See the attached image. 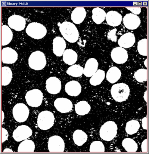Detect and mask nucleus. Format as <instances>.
I'll use <instances>...</instances> for the list:
<instances>
[{
  "mask_svg": "<svg viewBox=\"0 0 149 154\" xmlns=\"http://www.w3.org/2000/svg\"><path fill=\"white\" fill-rule=\"evenodd\" d=\"M59 25V30L63 36L70 43H75L79 39V34L76 27L70 22H64Z\"/></svg>",
  "mask_w": 149,
  "mask_h": 154,
  "instance_id": "1",
  "label": "nucleus"
},
{
  "mask_svg": "<svg viewBox=\"0 0 149 154\" xmlns=\"http://www.w3.org/2000/svg\"><path fill=\"white\" fill-rule=\"evenodd\" d=\"M111 94L113 99L117 102L126 101L130 94V89L128 85L124 83L114 84L112 87Z\"/></svg>",
  "mask_w": 149,
  "mask_h": 154,
  "instance_id": "2",
  "label": "nucleus"
},
{
  "mask_svg": "<svg viewBox=\"0 0 149 154\" xmlns=\"http://www.w3.org/2000/svg\"><path fill=\"white\" fill-rule=\"evenodd\" d=\"M29 65L31 69L36 71L43 69L46 65L45 54L40 51L33 52L29 58Z\"/></svg>",
  "mask_w": 149,
  "mask_h": 154,
  "instance_id": "3",
  "label": "nucleus"
},
{
  "mask_svg": "<svg viewBox=\"0 0 149 154\" xmlns=\"http://www.w3.org/2000/svg\"><path fill=\"white\" fill-rule=\"evenodd\" d=\"M117 133V125L113 121L104 123L100 130V136L105 141H111Z\"/></svg>",
  "mask_w": 149,
  "mask_h": 154,
  "instance_id": "4",
  "label": "nucleus"
},
{
  "mask_svg": "<svg viewBox=\"0 0 149 154\" xmlns=\"http://www.w3.org/2000/svg\"><path fill=\"white\" fill-rule=\"evenodd\" d=\"M54 116L50 111H43L39 113L38 119L37 124L38 128L43 130H47L51 128L54 124Z\"/></svg>",
  "mask_w": 149,
  "mask_h": 154,
  "instance_id": "5",
  "label": "nucleus"
},
{
  "mask_svg": "<svg viewBox=\"0 0 149 154\" xmlns=\"http://www.w3.org/2000/svg\"><path fill=\"white\" fill-rule=\"evenodd\" d=\"M26 33L29 36L36 39H40L46 35L47 30L45 26L38 22H32L26 28Z\"/></svg>",
  "mask_w": 149,
  "mask_h": 154,
  "instance_id": "6",
  "label": "nucleus"
},
{
  "mask_svg": "<svg viewBox=\"0 0 149 154\" xmlns=\"http://www.w3.org/2000/svg\"><path fill=\"white\" fill-rule=\"evenodd\" d=\"M29 109L26 105L22 103H17L13 109V114L14 119L18 122L26 121L29 116Z\"/></svg>",
  "mask_w": 149,
  "mask_h": 154,
  "instance_id": "7",
  "label": "nucleus"
},
{
  "mask_svg": "<svg viewBox=\"0 0 149 154\" xmlns=\"http://www.w3.org/2000/svg\"><path fill=\"white\" fill-rule=\"evenodd\" d=\"M26 102L32 107H38L42 103L43 95L41 91L38 89H33L26 93Z\"/></svg>",
  "mask_w": 149,
  "mask_h": 154,
  "instance_id": "8",
  "label": "nucleus"
},
{
  "mask_svg": "<svg viewBox=\"0 0 149 154\" xmlns=\"http://www.w3.org/2000/svg\"><path fill=\"white\" fill-rule=\"evenodd\" d=\"M64 148V142L61 137L55 135L48 139V149L50 152H63Z\"/></svg>",
  "mask_w": 149,
  "mask_h": 154,
  "instance_id": "9",
  "label": "nucleus"
},
{
  "mask_svg": "<svg viewBox=\"0 0 149 154\" xmlns=\"http://www.w3.org/2000/svg\"><path fill=\"white\" fill-rule=\"evenodd\" d=\"M32 134V130L29 126L26 125H21L14 131L13 137L16 141L20 142L31 137Z\"/></svg>",
  "mask_w": 149,
  "mask_h": 154,
  "instance_id": "10",
  "label": "nucleus"
},
{
  "mask_svg": "<svg viewBox=\"0 0 149 154\" xmlns=\"http://www.w3.org/2000/svg\"><path fill=\"white\" fill-rule=\"evenodd\" d=\"M111 57L114 62L118 64H122L127 61L128 54L125 48L121 47H116L111 52Z\"/></svg>",
  "mask_w": 149,
  "mask_h": 154,
  "instance_id": "11",
  "label": "nucleus"
},
{
  "mask_svg": "<svg viewBox=\"0 0 149 154\" xmlns=\"http://www.w3.org/2000/svg\"><path fill=\"white\" fill-rule=\"evenodd\" d=\"M8 25L10 27L16 31H22L25 29L26 20L22 16L13 15L8 19Z\"/></svg>",
  "mask_w": 149,
  "mask_h": 154,
  "instance_id": "12",
  "label": "nucleus"
},
{
  "mask_svg": "<svg viewBox=\"0 0 149 154\" xmlns=\"http://www.w3.org/2000/svg\"><path fill=\"white\" fill-rule=\"evenodd\" d=\"M54 106L61 113H68L72 110V103L66 98H58L54 101Z\"/></svg>",
  "mask_w": 149,
  "mask_h": 154,
  "instance_id": "13",
  "label": "nucleus"
},
{
  "mask_svg": "<svg viewBox=\"0 0 149 154\" xmlns=\"http://www.w3.org/2000/svg\"><path fill=\"white\" fill-rule=\"evenodd\" d=\"M18 59L17 52L10 47H6L2 50V62L5 64H13Z\"/></svg>",
  "mask_w": 149,
  "mask_h": 154,
  "instance_id": "14",
  "label": "nucleus"
},
{
  "mask_svg": "<svg viewBox=\"0 0 149 154\" xmlns=\"http://www.w3.org/2000/svg\"><path fill=\"white\" fill-rule=\"evenodd\" d=\"M61 88V82L57 77H51L47 80L46 89L49 93L52 94H57L60 92Z\"/></svg>",
  "mask_w": 149,
  "mask_h": 154,
  "instance_id": "15",
  "label": "nucleus"
},
{
  "mask_svg": "<svg viewBox=\"0 0 149 154\" xmlns=\"http://www.w3.org/2000/svg\"><path fill=\"white\" fill-rule=\"evenodd\" d=\"M123 25L129 30H135L138 27L141 20L138 16L133 14H127L123 19Z\"/></svg>",
  "mask_w": 149,
  "mask_h": 154,
  "instance_id": "16",
  "label": "nucleus"
},
{
  "mask_svg": "<svg viewBox=\"0 0 149 154\" xmlns=\"http://www.w3.org/2000/svg\"><path fill=\"white\" fill-rule=\"evenodd\" d=\"M66 47V43L64 39L60 36H57L53 40V52L57 57L63 55Z\"/></svg>",
  "mask_w": 149,
  "mask_h": 154,
  "instance_id": "17",
  "label": "nucleus"
},
{
  "mask_svg": "<svg viewBox=\"0 0 149 154\" xmlns=\"http://www.w3.org/2000/svg\"><path fill=\"white\" fill-rule=\"evenodd\" d=\"M135 42V38L134 34L132 32H128L120 38L118 43L119 46L125 48H128L133 46Z\"/></svg>",
  "mask_w": 149,
  "mask_h": 154,
  "instance_id": "18",
  "label": "nucleus"
},
{
  "mask_svg": "<svg viewBox=\"0 0 149 154\" xmlns=\"http://www.w3.org/2000/svg\"><path fill=\"white\" fill-rule=\"evenodd\" d=\"M98 62L95 58L88 59L84 69V75L87 77H92L98 71Z\"/></svg>",
  "mask_w": 149,
  "mask_h": 154,
  "instance_id": "19",
  "label": "nucleus"
},
{
  "mask_svg": "<svg viewBox=\"0 0 149 154\" xmlns=\"http://www.w3.org/2000/svg\"><path fill=\"white\" fill-rule=\"evenodd\" d=\"M65 91L71 96H77L81 93L82 87L79 82L76 81H71L66 84Z\"/></svg>",
  "mask_w": 149,
  "mask_h": 154,
  "instance_id": "20",
  "label": "nucleus"
},
{
  "mask_svg": "<svg viewBox=\"0 0 149 154\" xmlns=\"http://www.w3.org/2000/svg\"><path fill=\"white\" fill-rule=\"evenodd\" d=\"M105 19L109 25L116 27L121 23L123 17L117 11H110L106 14Z\"/></svg>",
  "mask_w": 149,
  "mask_h": 154,
  "instance_id": "21",
  "label": "nucleus"
},
{
  "mask_svg": "<svg viewBox=\"0 0 149 154\" xmlns=\"http://www.w3.org/2000/svg\"><path fill=\"white\" fill-rule=\"evenodd\" d=\"M86 17V11L83 7L76 8L71 14V19L73 23L80 24L84 20Z\"/></svg>",
  "mask_w": 149,
  "mask_h": 154,
  "instance_id": "22",
  "label": "nucleus"
},
{
  "mask_svg": "<svg viewBox=\"0 0 149 154\" xmlns=\"http://www.w3.org/2000/svg\"><path fill=\"white\" fill-rule=\"evenodd\" d=\"M121 72L117 67H112L108 70L107 73V79L108 82L112 84L115 83L120 79Z\"/></svg>",
  "mask_w": 149,
  "mask_h": 154,
  "instance_id": "23",
  "label": "nucleus"
},
{
  "mask_svg": "<svg viewBox=\"0 0 149 154\" xmlns=\"http://www.w3.org/2000/svg\"><path fill=\"white\" fill-rule=\"evenodd\" d=\"M63 56V61L68 65H73L77 61V55L76 52L71 49H68L64 51Z\"/></svg>",
  "mask_w": 149,
  "mask_h": 154,
  "instance_id": "24",
  "label": "nucleus"
},
{
  "mask_svg": "<svg viewBox=\"0 0 149 154\" xmlns=\"http://www.w3.org/2000/svg\"><path fill=\"white\" fill-rule=\"evenodd\" d=\"M73 139L78 146H82L87 140V135L81 130H77L73 134Z\"/></svg>",
  "mask_w": 149,
  "mask_h": 154,
  "instance_id": "25",
  "label": "nucleus"
},
{
  "mask_svg": "<svg viewBox=\"0 0 149 154\" xmlns=\"http://www.w3.org/2000/svg\"><path fill=\"white\" fill-rule=\"evenodd\" d=\"M13 32L11 29L6 26H2V46H6L11 43L13 39Z\"/></svg>",
  "mask_w": 149,
  "mask_h": 154,
  "instance_id": "26",
  "label": "nucleus"
},
{
  "mask_svg": "<svg viewBox=\"0 0 149 154\" xmlns=\"http://www.w3.org/2000/svg\"><path fill=\"white\" fill-rule=\"evenodd\" d=\"M106 13L100 8H94L92 11V19L96 24H100L105 20Z\"/></svg>",
  "mask_w": 149,
  "mask_h": 154,
  "instance_id": "27",
  "label": "nucleus"
},
{
  "mask_svg": "<svg viewBox=\"0 0 149 154\" xmlns=\"http://www.w3.org/2000/svg\"><path fill=\"white\" fill-rule=\"evenodd\" d=\"M91 110V106L87 101H80L75 105V111L78 115L84 116Z\"/></svg>",
  "mask_w": 149,
  "mask_h": 154,
  "instance_id": "28",
  "label": "nucleus"
},
{
  "mask_svg": "<svg viewBox=\"0 0 149 154\" xmlns=\"http://www.w3.org/2000/svg\"><path fill=\"white\" fill-rule=\"evenodd\" d=\"M12 71L8 67L2 68V85L6 86L10 84L12 79Z\"/></svg>",
  "mask_w": 149,
  "mask_h": 154,
  "instance_id": "29",
  "label": "nucleus"
},
{
  "mask_svg": "<svg viewBox=\"0 0 149 154\" xmlns=\"http://www.w3.org/2000/svg\"><path fill=\"white\" fill-rule=\"evenodd\" d=\"M35 144L31 140L25 139L20 145L18 149V152H34Z\"/></svg>",
  "mask_w": 149,
  "mask_h": 154,
  "instance_id": "30",
  "label": "nucleus"
},
{
  "mask_svg": "<svg viewBox=\"0 0 149 154\" xmlns=\"http://www.w3.org/2000/svg\"><path fill=\"white\" fill-rule=\"evenodd\" d=\"M105 76V72L101 69H98L91 78L90 84L93 86L100 85L104 80Z\"/></svg>",
  "mask_w": 149,
  "mask_h": 154,
  "instance_id": "31",
  "label": "nucleus"
},
{
  "mask_svg": "<svg viewBox=\"0 0 149 154\" xmlns=\"http://www.w3.org/2000/svg\"><path fill=\"white\" fill-rule=\"evenodd\" d=\"M123 148L128 152H134L137 151L138 146L133 139L131 138H125L123 141Z\"/></svg>",
  "mask_w": 149,
  "mask_h": 154,
  "instance_id": "32",
  "label": "nucleus"
},
{
  "mask_svg": "<svg viewBox=\"0 0 149 154\" xmlns=\"http://www.w3.org/2000/svg\"><path fill=\"white\" fill-rule=\"evenodd\" d=\"M140 128V125L137 120H132L129 121L126 125V132L129 135H133L135 134Z\"/></svg>",
  "mask_w": 149,
  "mask_h": 154,
  "instance_id": "33",
  "label": "nucleus"
},
{
  "mask_svg": "<svg viewBox=\"0 0 149 154\" xmlns=\"http://www.w3.org/2000/svg\"><path fill=\"white\" fill-rule=\"evenodd\" d=\"M84 72V69L79 65H72L71 67L68 68L67 73L72 77H78L82 76Z\"/></svg>",
  "mask_w": 149,
  "mask_h": 154,
  "instance_id": "34",
  "label": "nucleus"
},
{
  "mask_svg": "<svg viewBox=\"0 0 149 154\" xmlns=\"http://www.w3.org/2000/svg\"><path fill=\"white\" fill-rule=\"evenodd\" d=\"M135 80L139 82H143L147 80V70L146 69H139L134 73Z\"/></svg>",
  "mask_w": 149,
  "mask_h": 154,
  "instance_id": "35",
  "label": "nucleus"
},
{
  "mask_svg": "<svg viewBox=\"0 0 149 154\" xmlns=\"http://www.w3.org/2000/svg\"><path fill=\"white\" fill-rule=\"evenodd\" d=\"M89 151L91 152H104L105 147L100 141H94L90 146Z\"/></svg>",
  "mask_w": 149,
  "mask_h": 154,
  "instance_id": "36",
  "label": "nucleus"
},
{
  "mask_svg": "<svg viewBox=\"0 0 149 154\" xmlns=\"http://www.w3.org/2000/svg\"><path fill=\"white\" fill-rule=\"evenodd\" d=\"M138 51L142 56H147V39H143L138 43Z\"/></svg>",
  "mask_w": 149,
  "mask_h": 154,
  "instance_id": "37",
  "label": "nucleus"
},
{
  "mask_svg": "<svg viewBox=\"0 0 149 154\" xmlns=\"http://www.w3.org/2000/svg\"><path fill=\"white\" fill-rule=\"evenodd\" d=\"M116 31H117L116 29H114L110 31L108 34V39L112 40L113 42L117 41V36L116 35Z\"/></svg>",
  "mask_w": 149,
  "mask_h": 154,
  "instance_id": "38",
  "label": "nucleus"
},
{
  "mask_svg": "<svg viewBox=\"0 0 149 154\" xmlns=\"http://www.w3.org/2000/svg\"><path fill=\"white\" fill-rule=\"evenodd\" d=\"M126 8L129 11H131L132 12V14H134L135 15L140 14L141 11V8L139 7H126Z\"/></svg>",
  "mask_w": 149,
  "mask_h": 154,
  "instance_id": "39",
  "label": "nucleus"
},
{
  "mask_svg": "<svg viewBox=\"0 0 149 154\" xmlns=\"http://www.w3.org/2000/svg\"><path fill=\"white\" fill-rule=\"evenodd\" d=\"M8 132L4 128H2V143L4 142L8 138Z\"/></svg>",
  "mask_w": 149,
  "mask_h": 154,
  "instance_id": "40",
  "label": "nucleus"
},
{
  "mask_svg": "<svg viewBox=\"0 0 149 154\" xmlns=\"http://www.w3.org/2000/svg\"><path fill=\"white\" fill-rule=\"evenodd\" d=\"M141 149H142V152H147V139H145L142 143Z\"/></svg>",
  "mask_w": 149,
  "mask_h": 154,
  "instance_id": "41",
  "label": "nucleus"
},
{
  "mask_svg": "<svg viewBox=\"0 0 149 154\" xmlns=\"http://www.w3.org/2000/svg\"><path fill=\"white\" fill-rule=\"evenodd\" d=\"M142 127L144 130L147 129V117H144L142 119Z\"/></svg>",
  "mask_w": 149,
  "mask_h": 154,
  "instance_id": "42",
  "label": "nucleus"
},
{
  "mask_svg": "<svg viewBox=\"0 0 149 154\" xmlns=\"http://www.w3.org/2000/svg\"><path fill=\"white\" fill-rule=\"evenodd\" d=\"M8 151H9V152H12V150L10 149H4V152H8Z\"/></svg>",
  "mask_w": 149,
  "mask_h": 154,
  "instance_id": "43",
  "label": "nucleus"
},
{
  "mask_svg": "<svg viewBox=\"0 0 149 154\" xmlns=\"http://www.w3.org/2000/svg\"><path fill=\"white\" fill-rule=\"evenodd\" d=\"M147 92H145L144 93V100L146 102H147V98H146V96H147Z\"/></svg>",
  "mask_w": 149,
  "mask_h": 154,
  "instance_id": "44",
  "label": "nucleus"
},
{
  "mask_svg": "<svg viewBox=\"0 0 149 154\" xmlns=\"http://www.w3.org/2000/svg\"><path fill=\"white\" fill-rule=\"evenodd\" d=\"M146 62H147V60H145V63H144V64H145V66H146V67H147V65H146Z\"/></svg>",
  "mask_w": 149,
  "mask_h": 154,
  "instance_id": "45",
  "label": "nucleus"
}]
</instances>
